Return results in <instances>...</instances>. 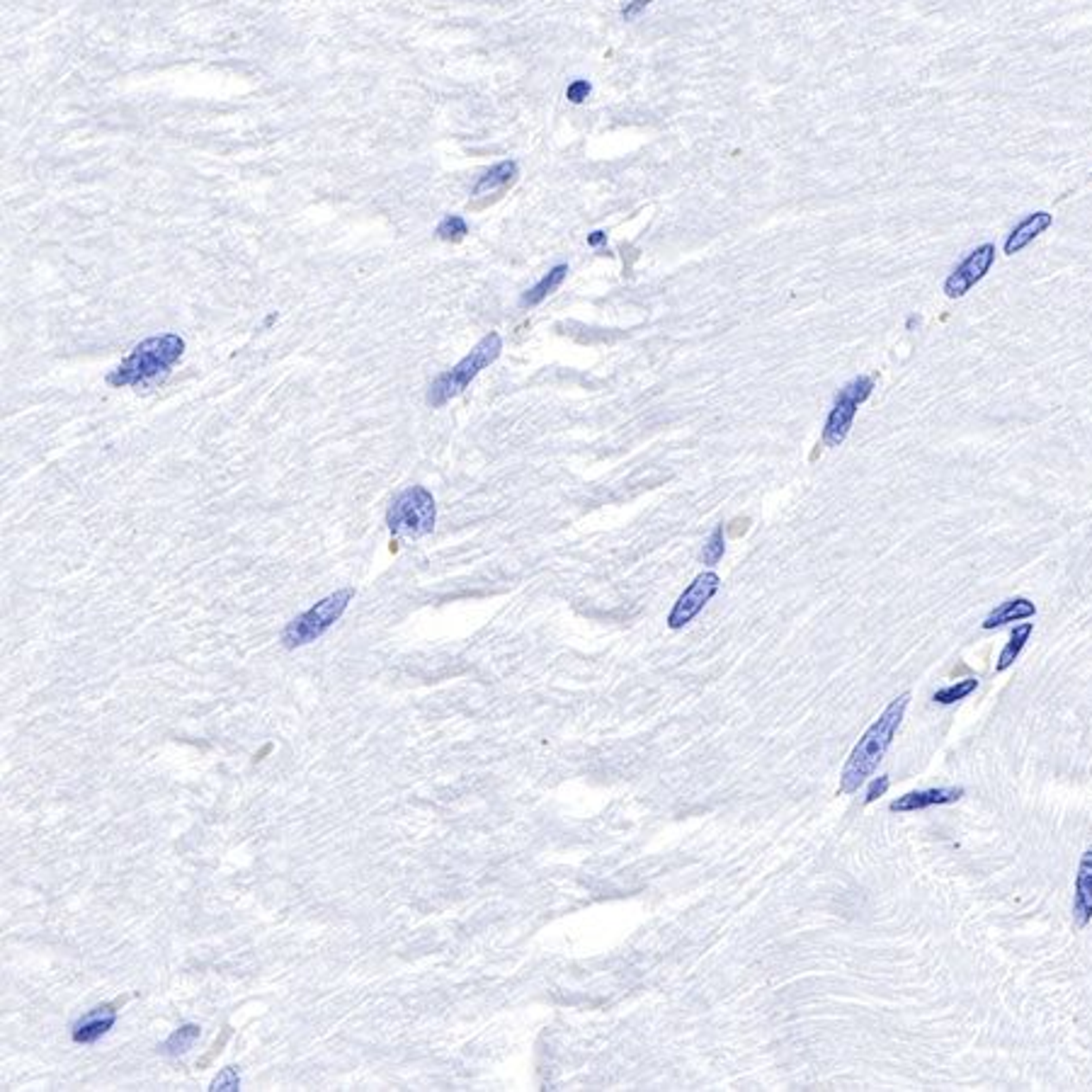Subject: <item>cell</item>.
Listing matches in <instances>:
<instances>
[{
  "mask_svg": "<svg viewBox=\"0 0 1092 1092\" xmlns=\"http://www.w3.org/2000/svg\"><path fill=\"white\" fill-rule=\"evenodd\" d=\"M908 704H911V692L899 694L881 711V716L874 721L867 731L862 733V738L857 741V746L852 748L848 762L843 767V774H840V786H837L840 794H855V792H860L862 784L867 782L874 772H876L879 762L884 760L887 750L893 743L900 723L906 719Z\"/></svg>",
  "mask_w": 1092,
  "mask_h": 1092,
  "instance_id": "obj_1",
  "label": "cell"
},
{
  "mask_svg": "<svg viewBox=\"0 0 1092 1092\" xmlns=\"http://www.w3.org/2000/svg\"><path fill=\"white\" fill-rule=\"evenodd\" d=\"M185 352V340L180 335H158L148 338L134 347V352L107 376V384L112 386H154L163 382L173 364L180 360Z\"/></svg>",
  "mask_w": 1092,
  "mask_h": 1092,
  "instance_id": "obj_2",
  "label": "cell"
},
{
  "mask_svg": "<svg viewBox=\"0 0 1092 1092\" xmlns=\"http://www.w3.org/2000/svg\"><path fill=\"white\" fill-rule=\"evenodd\" d=\"M502 340L498 333H489L478 345L464 357L459 364H454L450 372H442L435 382L430 384L427 391V403L432 408H442L445 403H450L454 396H459L466 386L474 382L481 369H486L489 364L501 357Z\"/></svg>",
  "mask_w": 1092,
  "mask_h": 1092,
  "instance_id": "obj_3",
  "label": "cell"
},
{
  "mask_svg": "<svg viewBox=\"0 0 1092 1092\" xmlns=\"http://www.w3.org/2000/svg\"><path fill=\"white\" fill-rule=\"evenodd\" d=\"M352 595H355L352 588L338 590L333 595H328V597H323L321 603L313 604L304 615L292 619L282 631L284 646L287 648H299V646H306V643L321 639L323 634L331 629L338 619L343 617V612L347 609Z\"/></svg>",
  "mask_w": 1092,
  "mask_h": 1092,
  "instance_id": "obj_4",
  "label": "cell"
},
{
  "mask_svg": "<svg viewBox=\"0 0 1092 1092\" xmlns=\"http://www.w3.org/2000/svg\"><path fill=\"white\" fill-rule=\"evenodd\" d=\"M435 498L423 486H411L391 502L386 522L394 534L403 537H425L435 529Z\"/></svg>",
  "mask_w": 1092,
  "mask_h": 1092,
  "instance_id": "obj_5",
  "label": "cell"
},
{
  "mask_svg": "<svg viewBox=\"0 0 1092 1092\" xmlns=\"http://www.w3.org/2000/svg\"><path fill=\"white\" fill-rule=\"evenodd\" d=\"M872 391L874 376H857V379H852L849 384L840 388V394L836 396V403H833V408L828 413L825 427H823V445L825 447H840L848 439L852 420L857 415V408L872 396Z\"/></svg>",
  "mask_w": 1092,
  "mask_h": 1092,
  "instance_id": "obj_6",
  "label": "cell"
},
{
  "mask_svg": "<svg viewBox=\"0 0 1092 1092\" xmlns=\"http://www.w3.org/2000/svg\"><path fill=\"white\" fill-rule=\"evenodd\" d=\"M719 585H721V578L714 573V571H707V573H699L697 578L690 583V588L682 592L680 597H678V603L675 607L670 609L668 615V627L670 629H682V627H687L690 622H692L704 607L707 603L719 592Z\"/></svg>",
  "mask_w": 1092,
  "mask_h": 1092,
  "instance_id": "obj_7",
  "label": "cell"
},
{
  "mask_svg": "<svg viewBox=\"0 0 1092 1092\" xmlns=\"http://www.w3.org/2000/svg\"><path fill=\"white\" fill-rule=\"evenodd\" d=\"M995 262V245L983 243L978 245L976 250H971L969 256L950 272V277L944 280V294L950 299H959L964 296L971 287H976L993 268Z\"/></svg>",
  "mask_w": 1092,
  "mask_h": 1092,
  "instance_id": "obj_8",
  "label": "cell"
},
{
  "mask_svg": "<svg viewBox=\"0 0 1092 1092\" xmlns=\"http://www.w3.org/2000/svg\"><path fill=\"white\" fill-rule=\"evenodd\" d=\"M1092 923V845L1080 855L1076 891H1073V927L1085 930Z\"/></svg>",
  "mask_w": 1092,
  "mask_h": 1092,
  "instance_id": "obj_9",
  "label": "cell"
},
{
  "mask_svg": "<svg viewBox=\"0 0 1092 1092\" xmlns=\"http://www.w3.org/2000/svg\"><path fill=\"white\" fill-rule=\"evenodd\" d=\"M964 797V786H939V789H923V792H908L906 797L891 801L888 809L893 813H908V811H923L930 806H944L956 804Z\"/></svg>",
  "mask_w": 1092,
  "mask_h": 1092,
  "instance_id": "obj_10",
  "label": "cell"
},
{
  "mask_svg": "<svg viewBox=\"0 0 1092 1092\" xmlns=\"http://www.w3.org/2000/svg\"><path fill=\"white\" fill-rule=\"evenodd\" d=\"M124 1000L127 998H119V1000L110 1002V1005H100V1007L91 1010L85 1017H80L76 1025H73V1041L76 1044H92V1041L100 1039L103 1034H107L112 1029V1025H115L117 1007Z\"/></svg>",
  "mask_w": 1092,
  "mask_h": 1092,
  "instance_id": "obj_11",
  "label": "cell"
},
{
  "mask_svg": "<svg viewBox=\"0 0 1092 1092\" xmlns=\"http://www.w3.org/2000/svg\"><path fill=\"white\" fill-rule=\"evenodd\" d=\"M1051 224H1054V214H1049V211H1034V214H1029L1027 218H1022L1015 229L1010 231L1007 241H1005V256H1015V253H1019L1022 248H1027V245L1032 243L1037 236H1041V233L1046 231Z\"/></svg>",
  "mask_w": 1092,
  "mask_h": 1092,
  "instance_id": "obj_12",
  "label": "cell"
},
{
  "mask_svg": "<svg viewBox=\"0 0 1092 1092\" xmlns=\"http://www.w3.org/2000/svg\"><path fill=\"white\" fill-rule=\"evenodd\" d=\"M1029 617H1037V604L1032 603L1029 597H1010V600H1005V603L990 609L988 617L983 619V629H998V627H1005L1010 622H1022V619Z\"/></svg>",
  "mask_w": 1092,
  "mask_h": 1092,
  "instance_id": "obj_13",
  "label": "cell"
},
{
  "mask_svg": "<svg viewBox=\"0 0 1092 1092\" xmlns=\"http://www.w3.org/2000/svg\"><path fill=\"white\" fill-rule=\"evenodd\" d=\"M514 180H517V163H514V161H502V163H498L496 167H490L489 173H486L481 180L476 182L474 194L476 197H481V194L501 193V190H505L508 185H513Z\"/></svg>",
  "mask_w": 1092,
  "mask_h": 1092,
  "instance_id": "obj_14",
  "label": "cell"
},
{
  "mask_svg": "<svg viewBox=\"0 0 1092 1092\" xmlns=\"http://www.w3.org/2000/svg\"><path fill=\"white\" fill-rule=\"evenodd\" d=\"M1032 631H1034V624H1032V622H1025V624H1019V627L1013 629L1010 641H1007V646H1005V648L1000 651V655H998L995 672H1005V670L1015 666V660L1019 658V653H1022V648L1027 646Z\"/></svg>",
  "mask_w": 1092,
  "mask_h": 1092,
  "instance_id": "obj_15",
  "label": "cell"
},
{
  "mask_svg": "<svg viewBox=\"0 0 1092 1092\" xmlns=\"http://www.w3.org/2000/svg\"><path fill=\"white\" fill-rule=\"evenodd\" d=\"M565 275H568V265H556L553 270L546 272V275L541 277L540 282L534 284V287L529 289L527 294L522 296V306H537V304H541V301H544L546 296L552 294V292H556V289L561 287V282L565 280Z\"/></svg>",
  "mask_w": 1092,
  "mask_h": 1092,
  "instance_id": "obj_16",
  "label": "cell"
},
{
  "mask_svg": "<svg viewBox=\"0 0 1092 1092\" xmlns=\"http://www.w3.org/2000/svg\"><path fill=\"white\" fill-rule=\"evenodd\" d=\"M199 1034H202V1029L199 1025H182L180 1029H175L170 1037H167L161 1046H158V1051L166 1056H182L187 1054L190 1049L194 1046V1041L199 1039Z\"/></svg>",
  "mask_w": 1092,
  "mask_h": 1092,
  "instance_id": "obj_17",
  "label": "cell"
},
{
  "mask_svg": "<svg viewBox=\"0 0 1092 1092\" xmlns=\"http://www.w3.org/2000/svg\"><path fill=\"white\" fill-rule=\"evenodd\" d=\"M978 687V680L976 678H966V680L956 682V685H950V687H942L937 692L932 694V699L937 702V704H956V702H962L966 699L971 692H976Z\"/></svg>",
  "mask_w": 1092,
  "mask_h": 1092,
  "instance_id": "obj_18",
  "label": "cell"
},
{
  "mask_svg": "<svg viewBox=\"0 0 1092 1092\" xmlns=\"http://www.w3.org/2000/svg\"><path fill=\"white\" fill-rule=\"evenodd\" d=\"M726 553V541H723V525H716L714 532L709 534L707 544L702 549V561L707 565H716Z\"/></svg>",
  "mask_w": 1092,
  "mask_h": 1092,
  "instance_id": "obj_19",
  "label": "cell"
},
{
  "mask_svg": "<svg viewBox=\"0 0 1092 1092\" xmlns=\"http://www.w3.org/2000/svg\"><path fill=\"white\" fill-rule=\"evenodd\" d=\"M466 233H469V226H466V221L462 217H445L439 221V226H437V236L442 241H451V243L462 241Z\"/></svg>",
  "mask_w": 1092,
  "mask_h": 1092,
  "instance_id": "obj_20",
  "label": "cell"
},
{
  "mask_svg": "<svg viewBox=\"0 0 1092 1092\" xmlns=\"http://www.w3.org/2000/svg\"><path fill=\"white\" fill-rule=\"evenodd\" d=\"M209 1090H211V1092H236V1090H241V1076H238V1070H236L233 1066L224 1068V1070L218 1073L217 1078L211 1080Z\"/></svg>",
  "mask_w": 1092,
  "mask_h": 1092,
  "instance_id": "obj_21",
  "label": "cell"
},
{
  "mask_svg": "<svg viewBox=\"0 0 1092 1092\" xmlns=\"http://www.w3.org/2000/svg\"><path fill=\"white\" fill-rule=\"evenodd\" d=\"M590 91H592L590 83H588V80H580V78H578V80H573V83L568 85V91H565V98H568V100H571L573 104H580L583 100H585V98H588V95H590Z\"/></svg>",
  "mask_w": 1092,
  "mask_h": 1092,
  "instance_id": "obj_22",
  "label": "cell"
},
{
  "mask_svg": "<svg viewBox=\"0 0 1092 1092\" xmlns=\"http://www.w3.org/2000/svg\"><path fill=\"white\" fill-rule=\"evenodd\" d=\"M888 786H891V780H888L887 774L876 777V780H874V782L869 784V789H867V797H864V801H867V804H872V801H876L879 797H884V794H887Z\"/></svg>",
  "mask_w": 1092,
  "mask_h": 1092,
  "instance_id": "obj_23",
  "label": "cell"
},
{
  "mask_svg": "<svg viewBox=\"0 0 1092 1092\" xmlns=\"http://www.w3.org/2000/svg\"><path fill=\"white\" fill-rule=\"evenodd\" d=\"M229 1039H231V1027H224V1034H221V1037H218V1039L214 1041L211 1051H209V1054H206L205 1058L199 1061V1066H202V1068L209 1066V1064H211V1061H214V1058H217V1056L221 1054V1049L226 1046V1041H229Z\"/></svg>",
  "mask_w": 1092,
  "mask_h": 1092,
  "instance_id": "obj_24",
  "label": "cell"
},
{
  "mask_svg": "<svg viewBox=\"0 0 1092 1092\" xmlns=\"http://www.w3.org/2000/svg\"><path fill=\"white\" fill-rule=\"evenodd\" d=\"M651 3H653V0H631L629 5H627V8L622 10V15H624V20H636V17H639V15H641L643 10H646V8L651 5Z\"/></svg>",
  "mask_w": 1092,
  "mask_h": 1092,
  "instance_id": "obj_25",
  "label": "cell"
},
{
  "mask_svg": "<svg viewBox=\"0 0 1092 1092\" xmlns=\"http://www.w3.org/2000/svg\"><path fill=\"white\" fill-rule=\"evenodd\" d=\"M604 241H607V233L604 231H595L588 236V245H592V248H595V245H603Z\"/></svg>",
  "mask_w": 1092,
  "mask_h": 1092,
  "instance_id": "obj_26",
  "label": "cell"
},
{
  "mask_svg": "<svg viewBox=\"0 0 1092 1092\" xmlns=\"http://www.w3.org/2000/svg\"><path fill=\"white\" fill-rule=\"evenodd\" d=\"M915 323H918V316H911V319H908V328H912Z\"/></svg>",
  "mask_w": 1092,
  "mask_h": 1092,
  "instance_id": "obj_27",
  "label": "cell"
}]
</instances>
